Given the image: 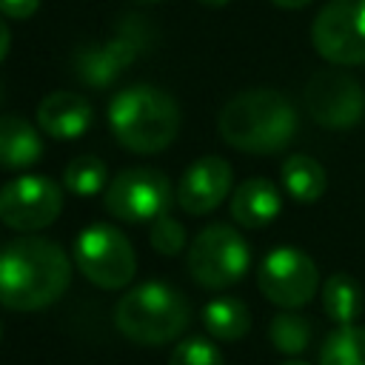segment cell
<instances>
[{
	"label": "cell",
	"instance_id": "cell-30",
	"mask_svg": "<svg viewBox=\"0 0 365 365\" xmlns=\"http://www.w3.org/2000/svg\"><path fill=\"white\" fill-rule=\"evenodd\" d=\"M140 3H160V0H140Z\"/></svg>",
	"mask_w": 365,
	"mask_h": 365
},
{
	"label": "cell",
	"instance_id": "cell-25",
	"mask_svg": "<svg viewBox=\"0 0 365 365\" xmlns=\"http://www.w3.org/2000/svg\"><path fill=\"white\" fill-rule=\"evenodd\" d=\"M37 9H40V0H0V14L14 20H26Z\"/></svg>",
	"mask_w": 365,
	"mask_h": 365
},
{
	"label": "cell",
	"instance_id": "cell-23",
	"mask_svg": "<svg viewBox=\"0 0 365 365\" xmlns=\"http://www.w3.org/2000/svg\"><path fill=\"white\" fill-rule=\"evenodd\" d=\"M168 365H225L222 354L205 336H185L168 356Z\"/></svg>",
	"mask_w": 365,
	"mask_h": 365
},
{
	"label": "cell",
	"instance_id": "cell-21",
	"mask_svg": "<svg viewBox=\"0 0 365 365\" xmlns=\"http://www.w3.org/2000/svg\"><path fill=\"white\" fill-rule=\"evenodd\" d=\"M63 185L74 197L100 194L108 185V168L97 154H77L74 160H68V165L63 171Z\"/></svg>",
	"mask_w": 365,
	"mask_h": 365
},
{
	"label": "cell",
	"instance_id": "cell-4",
	"mask_svg": "<svg viewBox=\"0 0 365 365\" xmlns=\"http://www.w3.org/2000/svg\"><path fill=\"white\" fill-rule=\"evenodd\" d=\"M191 319L188 299L163 279H148L125 291L114 308L117 331L137 345H163L177 339Z\"/></svg>",
	"mask_w": 365,
	"mask_h": 365
},
{
	"label": "cell",
	"instance_id": "cell-26",
	"mask_svg": "<svg viewBox=\"0 0 365 365\" xmlns=\"http://www.w3.org/2000/svg\"><path fill=\"white\" fill-rule=\"evenodd\" d=\"M9 46H11V34H9V26H6V20H3V14H0V63L6 60Z\"/></svg>",
	"mask_w": 365,
	"mask_h": 365
},
{
	"label": "cell",
	"instance_id": "cell-16",
	"mask_svg": "<svg viewBox=\"0 0 365 365\" xmlns=\"http://www.w3.org/2000/svg\"><path fill=\"white\" fill-rule=\"evenodd\" d=\"M40 157H43L40 131L17 114H3L0 117V165L29 168Z\"/></svg>",
	"mask_w": 365,
	"mask_h": 365
},
{
	"label": "cell",
	"instance_id": "cell-31",
	"mask_svg": "<svg viewBox=\"0 0 365 365\" xmlns=\"http://www.w3.org/2000/svg\"><path fill=\"white\" fill-rule=\"evenodd\" d=\"M0 331H3V328H0Z\"/></svg>",
	"mask_w": 365,
	"mask_h": 365
},
{
	"label": "cell",
	"instance_id": "cell-6",
	"mask_svg": "<svg viewBox=\"0 0 365 365\" xmlns=\"http://www.w3.org/2000/svg\"><path fill=\"white\" fill-rule=\"evenodd\" d=\"M71 259L77 262L86 279H91L97 288H106V291L128 285L137 271L134 245L120 228L108 222L83 228L74 240Z\"/></svg>",
	"mask_w": 365,
	"mask_h": 365
},
{
	"label": "cell",
	"instance_id": "cell-29",
	"mask_svg": "<svg viewBox=\"0 0 365 365\" xmlns=\"http://www.w3.org/2000/svg\"><path fill=\"white\" fill-rule=\"evenodd\" d=\"M282 365H308V362H302V359H285Z\"/></svg>",
	"mask_w": 365,
	"mask_h": 365
},
{
	"label": "cell",
	"instance_id": "cell-15",
	"mask_svg": "<svg viewBox=\"0 0 365 365\" xmlns=\"http://www.w3.org/2000/svg\"><path fill=\"white\" fill-rule=\"evenodd\" d=\"M282 211L279 188L265 177H251L231 194V217L242 228H265Z\"/></svg>",
	"mask_w": 365,
	"mask_h": 365
},
{
	"label": "cell",
	"instance_id": "cell-19",
	"mask_svg": "<svg viewBox=\"0 0 365 365\" xmlns=\"http://www.w3.org/2000/svg\"><path fill=\"white\" fill-rule=\"evenodd\" d=\"M322 308L336 325H354V319L365 308V294L354 277L331 274L322 282Z\"/></svg>",
	"mask_w": 365,
	"mask_h": 365
},
{
	"label": "cell",
	"instance_id": "cell-14",
	"mask_svg": "<svg viewBox=\"0 0 365 365\" xmlns=\"http://www.w3.org/2000/svg\"><path fill=\"white\" fill-rule=\"evenodd\" d=\"M94 108L77 91H51L37 106V125L54 140H74L91 125Z\"/></svg>",
	"mask_w": 365,
	"mask_h": 365
},
{
	"label": "cell",
	"instance_id": "cell-7",
	"mask_svg": "<svg viewBox=\"0 0 365 365\" xmlns=\"http://www.w3.org/2000/svg\"><path fill=\"white\" fill-rule=\"evenodd\" d=\"M311 43L336 66H365V0H328L314 23Z\"/></svg>",
	"mask_w": 365,
	"mask_h": 365
},
{
	"label": "cell",
	"instance_id": "cell-20",
	"mask_svg": "<svg viewBox=\"0 0 365 365\" xmlns=\"http://www.w3.org/2000/svg\"><path fill=\"white\" fill-rule=\"evenodd\" d=\"M319 365H365V328L339 325L319 348Z\"/></svg>",
	"mask_w": 365,
	"mask_h": 365
},
{
	"label": "cell",
	"instance_id": "cell-18",
	"mask_svg": "<svg viewBox=\"0 0 365 365\" xmlns=\"http://www.w3.org/2000/svg\"><path fill=\"white\" fill-rule=\"evenodd\" d=\"M202 322L214 339L234 342L251 331V311L237 297H217L202 308Z\"/></svg>",
	"mask_w": 365,
	"mask_h": 365
},
{
	"label": "cell",
	"instance_id": "cell-12",
	"mask_svg": "<svg viewBox=\"0 0 365 365\" xmlns=\"http://www.w3.org/2000/svg\"><path fill=\"white\" fill-rule=\"evenodd\" d=\"M305 106L317 125L345 131L365 117V91L342 71H319L305 86Z\"/></svg>",
	"mask_w": 365,
	"mask_h": 365
},
{
	"label": "cell",
	"instance_id": "cell-27",
	"mask_svg": "<svg viewBox=\"0 0 365 365\" xmlns=\"http://www.w3.org/2000/svg\"><path fill=\"white\" fill-rule=\"evenodd\" d=\"M271 3L279 6V9H288V11H291V9H302V6H308L311 0H271Z\"/></svg>",
	"mask_w": 365,
	"mask_h": 365
},
{
	"label": "cell",
	"instance_id": "cell-17",
	"mask_svg": "<svg viewBox=\"0 0 365 365\" xmlns=\"http://www.w3.org/2000/svg\"><path fill=\"white\" fill-rule=\"evenodd\" d=\"M282 188L297 200V202H317L325 188H328V174L319 160L308 154H291L282 163Z\"/></svg>",
	"mask_w": 365,
	"mask_h": 365
},
{
	"label": "cell",
	"instance_id": "cell-9",
	"mask_svg": "<svg viewBox=\"0 0 365 365\" xmlns=\"http://www.w3.org/2000/svg\"><path fill=\"white\" fill-rule=\"evenodd\" d=\"M63 211V188L40 174H23L0 188V222L14 231H40Z\"/></svg>",
	"mask_w": 365,
	"mask_h": 365
},
{
	"label": "cell",
	"instance_id": "cell-5",
	"mask_svg": "<svg viewBox=\"0 0 365 365\" xmlns=\"http://www.w3.org/2000/svg\"><path fill=\"white\" fill-rule=\"evenodd\" d=\"M251 248L242 234L225 222L205 225L188 245V274L208 291H222L245 277Z\"/></svg>",
	"mask_w": 365,
	"mask_h": 365
},
{
	"label": "cell",
	"instance_id": "cell-1",
	"mask_svg": "<svg viewBox=\"0 0 365 365\" xmlns=\"http://www.w3.org/2000/svg\"><path fill=\"white\" fill-rule=\"evenodd\" d=\"M71 282L68 254L43 237H20L0 248V305L40 311L57 302Z\"/></svg>",
	"mask_w": 365,
	"mask_h": 365
},
{
	"label": "cell",
	"instance_id": "cell-11",
	"mask_svg": "<svg viewBox=\"0 0 365 365\" xmlns=\"http://www.w3.org/2000/svg\"><path fill=\"white\" fill-rule=\"evenodd\" d=\"M145 37H148V29L140 20L123 23L114 31V37L86 46L74 54V74L80 77V83L91 88L111 86L145 48Z\"/></svg>",
	"mask_w": 365,
	"mask_h": 365
},
{
	"label": "cell",
	"instance_id": "cell-22",
	"mask_svg": "<svg viewBox=\"0 0 365 365\" xmlns=\"http://www.w3.org/2000/svg\"><path fill=\"white\" fill-rule=\"evenodd\" d=\"M268 336H271L277 351H282V354H302L308 348V342H311V319H305L294 308H285V311H279L271 319Z\"/></svg>",
	"mask_w": 365,
	"mask_h": 365
},
{
	"label": "cell",
	"instance_id": "cell-8",
	"mask_svg": "<svg viewBox=\"0 0 365 365\" xmlns=\"http://www.w3.org/2000/svg\"><path fill=\"white\" fill-rule=\"evenodd\" d=\"M171 202V182L163 171L140 165L120 171L106 185V211L123 222H154Z\"/></svg>",
	"mask_w": 365,
	"mask_h": 365
},
{
	"label": "cell",
	"instance_id": "cell-28",
	"mask_svg": "<svg viewBox=\"0 0 365 365\" xmlns=\"http://www.w3.org/2000/svg\"><path fill=\"white\" fill-rule=\"evenodd\" d=\"M197 3H202V6H211V9H220V6H225L228 0H197Z\"/></svg>",
	"mask_w": 365,
	"mask_h": 365
},
{
	"label": "cell",
	"instance_id": "cell-13",
	"mask_svg": "<svg viewBox=\"0 0 365 365\" xmlns=\"http://www.w3.org/2000/svg\"><path fill=\"white\" fill-rule=\"evenodd\" d=\"M231 180L234 174L228 160L217 154L200 157L182 171L177 182V205L191 217L208 214L231 194Z\"/></svg>",
	"mask_w": 365,
	"mask_h": 365
},
{
	"label": "cell",
	"instance_id": "cell-24",
	"mask_svg": "<svg viewBox=\"0 0 365 365\" xmlns=\"http://www.w3.org/2000/svg\"><path fill=\"white\" fill-rule=\"evenodd\" d=\"M148 237H151V248L157 254H165V257H177L185 248V225L168 214H163L151 222Z\"/></svg>",
	"mask_w": 365,
	"mask_h": 365
},
{
	"label": "cell",
	"instance_id": "cell-2",
	"mask_svg": "<svg viewBox=\"0 0 365 365\" xmlns=\"http://www.w3.org/2000/svg\"><path fill=\"white\" fill-rule=\"evenodd\" d=\"M297 111L274 88H248L220 111V137L245 154H277L297 134Z\"/></svg>",
	"mask_w": 365,
	"mask_h": 365
},
{
	"label": "cell",
	"instance_id": "cell-3",
	"mask_svg": "<svg viewBox=\"0 0 365 365\" xmlns=\"http://www.w3.org/2000/svg\"><path fill=\"white\" fill-rule=\"evenodd\" d=\"M108 128L123 148L157 154L168 148L180 131V106L168 91L137 83L120 88L108 103Z\"/></svg>",
	"mask_w": 365,
	"mask_h": 365
},
{
	"label": "cell",
	"instance_id": "cell-10",
	"mask_svg": "<svg viewBox=\"0 0 365 365\" xmlns=\"http://www.w3.org/2000/svg\"><path fill=\"white\" fill-rule=\"evenodd\" d=\"M257 285L268 302L279 308H302L319 288V271L305 251L274 248L259 262Z\"/></svg>",
	"mask_w": 365,
	"mask_h": 365
}]
</instances>
